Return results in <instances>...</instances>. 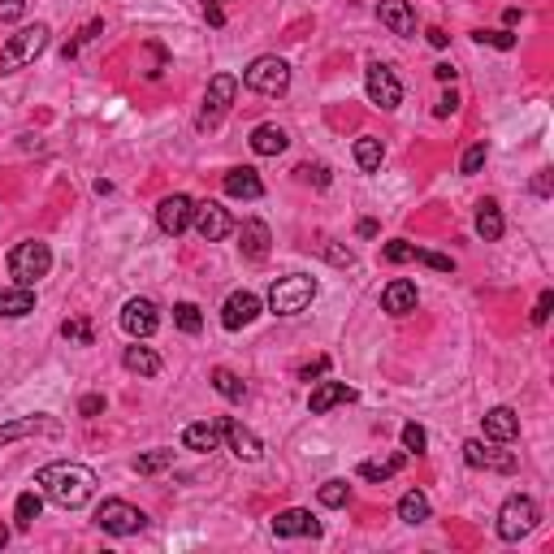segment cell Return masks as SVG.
Returning <instances> with one entry per match:
<instances>
[{"label":"cell","mask_w":554,"mask_h":554,"mask_svg":"<svg viewBox=\"0 0 554 554\" xmlns=\"http://www.w3.org/2000/svg\"><path fill=\"white\" fill-rule=\"evenodd\" d=\"M273 537H320V520H312V511L303 507H291L273 515Z\"/></svg>","instance_id":"cell-18"},{"label":"cell","mask_w":554,"mask_h":554,"mask_svg":"<svg viewBox=\"0 0 554 554\" xmlns=\"http://www.w3.org/2000/svg\"><path fill=\"white\" fill-rule=\"evenodd\" d=\"M96 524L109 537H135L148 524V515L138 511V507H130V502H121V498H109V502H100Z\"/></svg>","instance_id":"cell-7"},{"label":"cell","mask_w":554,"mask_h":554,"mask_svg":"<svg viewBox=\"0 0 554 554\" xmlns=\"http://www.w3.org/2000/svg\"><path fill=\"white\" fill-rule=\"evenodd\" d=\"M550 308H554V291H541V295H537V308H533V325H546V320H550Z\"/></svg>","instance_id":"cell-45"},{"label":"cell","mask_w":554,"mask_h":554,"mask_svg":"<svg viewBox=\"0 0 554 554\" xmlns=\"http://www.w3.org/2000/svg\"><path fill=\"white\" fill-rule=\"evenodd\" d=\"M463 459H468V468H490V473H515V455L507 451H490L485 442H463Z\"/></svg>","instance_id":"cell-17"},{"label":"cell","mask_w":554,"mask_h":554,"mask_svg":"<svg viewBox=\"0 0 554 554\" xmlns=\"http://www.w3.org/2000/svg\"><path fill=\"white\" fill-rule=\"evenodd\" d=\"M485 437H490V442H515V437H520V416H515L511 407L485 412Z\"/></svg>","instance_id":"cell-23"},{"label":"cell","mask_w":554,"mask_h":554,"mask_svg":"<svg viewBox=\"0 0 554 554\" xmlns=\"http://www.w3.org/2000/svg\"><path fill=\"white\" fill-rule=\"evenodd\" d=\"M48 269H53V252H48V243L26 238V243H18V247L9 252V277H14L18 286H35L40 277H48Z\"/></svg>","instance_id":"cell-3"},{"label":"cell","mask_w":554,"mask_h":554,"mask_svg":"<svg viewBox=\"0 0 554 554\" xmlns=\"http://www.w3.org/2000/svg\"><path fill=\"white\" fill-rule=\"evenodd\" d=\"M320 502H325V507H347V502H351V485H347V481H325V485H320Z\"/></svg>","instance_id":"cell-37"},{"label":"cell","mask_w":554,"mask_h":554,"mask_svg":"<svg viewBox=\"0 0 554 554\" xmlns=\"http://www.w3.org/2000/svg\"><path fill=\"white\" fill-rule=\"evenodd\" d=\"M238 96V79L234 74H213L208 82V91H204V109H199V126H217L225 113H230V104Z\"/></svg>","instance_id":"cell-8"},{"label":"cell","mask_w":554,"mask_h":554,"mask_svg":"<svg viewBox=\"0 0 554 554\" xmlns=\"http://www.w3.org/2000/svg\"><path fill=\"white\" fill-rule=\"evenodd\" d=\"M174 325H178L182 334H199V330H204V317H199L196 303H178V308H174Z\"/></svg>","instance_id":"cell-36"},{"label":"cell","mask_w":554,"mask_h":554,"mask_svg":"<svg viewBox=\"0 0 554 554\" xmlns=\"http://www.w3.org/2000/svg\"><path fill=\"white\" fill-rule=\"evenodd\" d=\"M312 299H317V277L291 273V277H277L273 282V291H269V308H273L277 317H299Z\"/></svg>","instance_id":"cell-2"},{"label":"cell","mask_w":554,"mask_h":554,"mask_svg":"<svg viewBox=\"0 0 554 554\" xmlns=\"http://www.w3.org/2000/svg\"><path fill=\"white\" fill-rule=\"evenodd\" d=\"M79 412H82V416H100V412H104V395H87V398L79 403Z\"/></svg>","instance_id":"cell-50"},{"label":"cell","mask_w":554,"mask_h":554,"mask_svg":"<svg viewBox=\"0 0 554 554\" xmlns=\"http://www.w3.org/2000/svg\"><path fill=\"white\" fill-rule=\"evenodd\" d=\"M48 35H53V31H48L43 22H35V26H22L18 35H9V40H5L0 65H5V70H18V65H26V61H35L43 48H48Z\"/></svg>","instance_id":"cell-4"},{"label":"cell","mask_w":554,"mask_h":554,"mask_svg":"<svg viewBox=\"0 0 554 554\" xmlns=\"http://www.w3.org/2000/svg\"><path fill=\"white\" fill-rule=\"evenodd\" d=\"M434 74H437V82H455V70H451V65H434Z\"/></svg>","instance_id":"cell-53"},{"label":"cell","mask_w":554,"mask_h":554,"mask_svg":"<svg viewBox=\"0 0 554 554\" xmlns=\"http://www.w3.org/2000/svg\"><path fill=\"white\" fill-rule=\"evenodd\" d=\"M160 325V308L152 299H130L126 308H121V330L130 338H152Z\"/></svg>","instance_id":"cell-11"},{"label":"cell","mask_w":554,"mask_h":554,"mask_svg":"<svg viewBox=\"0 0 554 554\" xmlns=\"http://www.w3.org/2000/svg\"><path fill=\"white\" fill-rule=\"evenodd\" d=\"M31 434L57 437L61 425L53 420V416H22V420H9V425H0V446H9V442H18V437H31Z\"/></svg>","instance_id":"cell-15"},{"label":"cell","mask_w":554,"mask_h":554,"mask_svg":"<svg viewBox=\"0 0 554 554\" xmlns=\"http://www.w3.org/2000/svg\"><path fill=\"white\" fill-rule=\"evenodd\" d=\"M364 87H368V100L381 104V109H398V104H403V82H398L395 70L381 65V61H373V65L364 70Z\"/></svg>","instance_id":"cell-9"},{"label":"cell","mask_w":554,"mask_h":554,"mask_svg":"<svg viewBox=\"0 0 554 554\" xmlns=\"http://www.w3.org/2000/svg\"><path fill=\"white\" fill-rule=\"evenodd\" d=\"M403 463H407V455H386V459H364V463H359V476H364V481H390V476L398 473V468H403Z\"/></svg>","instance_id":"cell-29"},{"label":"cell","mask_w":554,"mask_h":554,"mask_svg":"<svg viewBox=\"0 0 554 554\" xmlns=\"http://www.w3.org/2000/svg\"><path fill=\"white\" fill-rule=\"evenodd\" d=\"M412 243H403V238H395V243H386V252H381V256L390 260V264H407V260H412Z\"/></svg>","instance_id":"cell-43"},{"label":"cell","mask_w":554,"mask_h":554,"mask_svg":"<svg viewBox=\"0 0 554 554\" xmlns=\"http://www.w3.org/2000/svg\"><path fill=\"white\" fill-rule=\"evenodd\" d=\"M325 368H330V359L320 356V359H312V364H303V368H299V377H303V381H317Z\"/></svg>","instance_id":"cell-49"},{"label":"cell","mask_w":554,"mask_h":554,"mask_svg":"<svg viewBox=\"0 0 554 554\" xmlns=\"http://www.w3.org/2000/svg\"><path fill=\"white\" fill-rule=\"evenodd\" d=\"M100 31H104V22H87V26L79 31V40H74V43H65V53H61V57H65V61H70V57H79V53H82V48H87L91 40H96Z\"/></svg>","instance_id":"cell-39"},{"label":"cell","mask_w":554,"mask_h":554,"mask_svg":"<svg viewBox=\"0 0 554 554\" xmlns=\"http://www.w3.org/2000/svg\"><path fill=\"white\" fill-rule=\"evenodd\" d=\"M325 256L334 260V264H351V252H342V247H330V252H325Z\"/></svg>","instance_id":"cell-52"},{"label":"cell","mask_w":554,"mask_h":554,"mask_svg":"<svg viewBox=\"0 0 554 554\" xmlns=\"http://www.w3.org/2000/svg\"><path fill=\"white\" fill-rule=\"evenodd\" d=\"M377 18H381L386 31H395V35H403V40H412L416 35V14H412L407 0H381V5H377Z\"/></svg>","instance_id":"cell-16"},{"label":"cell","mask_w":554,"mask_h":554,"mask_svg":"<svg viewBox=\"0 0 554 554\" xmlns=\"http://www.w3.org/2000/svg\"><path fill=\"white\" fill-rule=\"evenodd\" d=\"M225 442H230V451H234L243 463H256L260 455H264V446H260V437L247 429V425H238V420H230L225 416Z\"/></svg>","instance_id":"cell-19"},{"label":"cell","mask_w":554,"mask_h":554,"mask_svg":"<svg viewBox=\"0 0 554 554\" xmlns=\"http://www.w3.org/2000/svg\"><path fill=\"white\" fill-rule=\"evenodd\" d=\"M238 238H243V256H247V260H264V256H269V243H273V234H269V225H264V221H243Z\"/></svg>","instance_id":"cell-24"},{"label":"cell","mask_w":554,"mask_h":554,"mask_svg":"<svg viewBox=\"0 0 554 554\" xmlns=\"http://www.w3.org/2000/svg\"><path fill=\"white\" fill-rule=\"evenodd\" d=\"M291 148V135L282 130V126H256L252 130V152L256 157H277V152H286Z\"/></svg>","instance_id":"cell-27"},{"label":"cell","mask_w":554,"mask_h":554,"mask_svg":"<svg viewBox=\"0 0 554 554\" xmlns=\"http://www.w3.org/2000/svg\"><path fill=\"white\" fill-rule=\"evenodd\" d=\"M35 485H40L57 507L79 511V507H87L91 494H96V473H91L87 463H48V468L35 473Z\"/></svg>","instance_id":"cell-1"},{"label":"cell","mask_w":554,"mask_h":554,"mask_svg":"<svg viewBox=\"0 0 554 554\" xmlns=\"http://www.w3.org/2000/svg\"><path fill=\"white\" fill-rule=\"evenodd\" d=\"M225 196H234V199H260L264 196V182H260L256 169H230L225 174Z\"/></svg>","instance_id":"cell-25"},{"label":"cell","mask_w":554,"mask_h":554,"mask_svg":"<svg viewBox=\"0 0 554 554\" xmlns=\"http://www.w3.org/2000/svg\"><path fill=\"white\" fill-rule=\"evenodd\" d=\"M243 82L260 91V96H282L291 87V65L282 57H256L247 70H243Z\"/></svg>","instance_id":"cell-5"},{"label":"cell","mask_w":554,"mask_h":554,"mask_svg":"<svg viewBox=\"0 0 554 554\" xmlns=\"http://www.w3.org/2000/svg\"><path fill=\"white\" fill-rule=\"evenodd\" d=\"M121 364H126L130 373H138V377H157L160 373V356L152 351V347H138V338H135V347H126Z\"/></svg>","instance_id":"cell-28"},{"label":"cell","mask_w":554,"mask_h":554,"mask_svg":"<svg viewBox=\"0 0 554 554\" xmlns=\"http://www.w3.org/2000/svg\"><path fill=\"white\" fill-rule=\"evenodd\" d=\"M537 529V502L524 494H515L502 502V511H498V537L502 541H520V537H529Z\"/></svg>","instance_id":"cell-6"},{"label":"cell","mask_w":554,"mask_h":554,"mask_svg":"<svg viewBox=\"0 0 554 554\" xmlns=\"http://www.w3.org/2000/svg\"><path fill=\"white\" fill-rule=\"evenodd\" d=\"M221 442H225V416L221 420H199V425L182 429V446L186 451H217Z\"/></svg>","instance_id":"cell-13"},{"label":"cell","mask_w":554,"mask_h":554,"mask_svg":"<svg viewBox=\"0 0 554 554\" xmlns=\"http://www.w3.org/2000/svg\"><path fill=\"white\" fill-rule=\"evenodd\" d=\"M260 317V299L252 291H234V295L225 299V308H221V325L225 330H243V325H252Z\"/></svg>","instance_id":"cell-14"},{"label":"cell","mask_w":554,"mask_h":554,"mask_svg":"<svg viewBox=\"0 0 554 554\" xmlns=\"http://www.w3.org/2000/svg\"><path fill=\"white\" fill-rule=\"evenodd\" d=\"M403 446H407L412 455H425V446H429V434H425L420 425H403Z\"/></svg>","instance_id":"cell-41"},{"label":"cell","mask_w":554,"mask_h":554,"mask_svg":"<svg viewBox=\"0 0 554 554\" xmlns=\"http://www.w3.org/2000/svg\"><path fill=\"white\" fill-rule=\"evenodd\" d=\"M191 225H196V234L204 238V243H221V238H230V230H234V221H230V213L221 208V204H196V213H191Z\"/></svg>","instance_id":"cell-10"},{"label":"cell","mask_w":554,"mask_h":554,"mask_svg":"<svg viewBox=\"0 0 554 554\" xmlns=\"http://www.w3.org/2000/svg\"><path fill=\"white\" fill-rule=\"evenodd\" d=\"M40 507H43V498L35 494V490H26V494H18V502H14V524H18L22 533L40 520Z\"/></svg>","instance_id":"cell-31"},{"label":"cell","mask_w":554,"mask_h":554,"mask_svg":"<svg viewBox=\"0 0 554 554\" xmlns=\"http://www.w3.org/2000/svg\"><path fill=\"white\" fill-rule=\"evenodd\" d=\"M213 390H217L221 398H230V403H238V398L247 395V386H243L230 368H217V373H213Z\"/></svg>","instance_id":"cell-35"},{"label":"cell","mask_w":554,"mask_h":554,"mask_svg":"<svg viewBox=\"0 0 554 554\" xmlns=\"http://www.w3.org/2000/svg\"><path fill=\"white\" fill-rule=\"evenodd\" d=\"M26 14V0H0V22H18Z\"/></svg>","instance_id":"cell-46"},{"label":"cell","mask_w":554,"mask_h":554,"mask_svg":"<svg viewBox=\"0 0 554 554\" xmlns=\"http://www.w3.org/2000/svg\"><path fill=\"white\" fill-rule=\"evenodd\" d=\"M381 308H386L390 317H407V312H416V282L395 277V282L381 291Z\"/></svg>","instance_id":"cell-22"},{"label":"cell","mask_w":554,"mask_h":554,"mask_svg":"<svg viewBox=\"0 0 554 554\" xmlns=\"http://www.w3.org/2000/svg\"><path fill=\"white\" fill-rule=\"evenodd\" d=\"M5 541H9V533H5V529H0V546H5Z\"/></svg>","instance_id":"cell-54"},{"label":"cell","mask_w":554,"mask_h":554,"mask_svg":"<svg viewBox=\"0 0 554 554\" xmlns=\"http://www.w3.org/2000/svg\"><path fill=\"white\" fill-rule=\"evenodd\" d=\"M165 468H174V451H148V455L135 459V473L138 476H157Z\"/></svg>","instance_id":"cell-34"},{"label":"cell","mask_w":554,"mask_h":554,"mask_svg":"<svg viewBox=\"0 0 554 554\" xmlns=\"http://www.w3.org/2000/svg\"><path fill=\"white\" fill-rule=\"evenodd\" d=\"M381 157H386V148H381V138H373V135L356 138V165H359V169H364V174H373L377 165H381Z\"/></svg>","instance_id":"cell-32"},{"label":"cell","mask_w":554,"mask_h":554,"mask_svg":"<svg viewBox=\"0 0 554 554\" xmlns=\"http://www.w3.org/2000/svg\"><path fill=\"white\" fill-rule=\"evenodd\" d=\"M425 35H429V43H434V48H446V43H451V35H446L442 26H429Z\"/></svg>","instance_id":"cell-51"},{"label":"cell","mask_w":554,"mask_h":554,"mask_svg":"<svg viewBox=\"0 0 554 554\" xmlns=\"http://www.w3.org/2000/svg\"><path fill=\"white\" fill-rule=\"evenodd\" d=\"M61 338L65 342H79V347H91L96 342V330L87 317H74V320H61Z\"/></svg>","instance_id":"cell-33"},{"label":"cell","mask_w":554,"mask_h":554,"mask_svg":"<svg viewBox=\"0 0 554 554\" xmlns=\"http://www.w3.org/2000/svg\"><path fill=\"white\" fill-rule=\"evenodd\" d=\"M476 43H490V48H498V53H511L515 35L511 31H476Z\"/></svg>","instance_id":"cell-40"},{"label":"cell","mask_w":554,"mask_h":554,"mask_svg":"<svg viewBox=\"0 0 554 554\" xmlns=\"http://www.w3.org/2000/svg\"><path fill=\"white\" fill-rule=\"evenodd\" d=\"M351 398H356V390H351V386H342V381H317V390L308 395V412L325 416L330 407H338V403H351Z\"/></svg>","instance_id":"cell-20"},{"label":"cell","mask_w":554,"mask_h":554,"mask_svg":"<svg viewBox=\"0 0 554 554\" xmlns=\"http://www.w3.org/2000/svg\"><path fill=\"white\" fill-rule=\"evenodd\" d=\"M295 174H299L303 182H317V186H330V169H325V165H299Z\"/></svg>","instance_id":"cell-44"},{"label":"cell","mask_w":554,"mask_h":554,"mask_svg":"<svg viewBox=\"0 0 554 554\" xmlns=\"http://www.w3.org/2000/svg\"><path fill=\"white\" fill-rule=\"evenodd\" d=\"M398 520H403V524H425V520H429V498L420 494V490L403 494L398 498Z\"/></svg>","instance_id":"cell-30"},{"label":"cell","mask_w":554,"mask_h":554,"mask_svg":"<svg viewBox=\"0 0 554 554\" xmlns=\"http://www.w3.org/2000/svg\"><path fill=\"white\" fill-rule=\"evenodd\" d=\"M412 260L429 264V269H437V273H451V269H455V260H451V256H437V252H420V247L412 252Z\"/></svg>","instance_id":"cell-42"},{"label":"cell","mask_w":554,"mask_h":554,"mask_svg":"<svg viewBox=\"0 0 554 554\" xmlns=\"http://www.w3.org/2000/svg\"><path fill=\"white\" fill-rule=\"evenodd\" d=\"M455 109H459V96H455V91H446V96H442V100L434 104V113H437V118H451Z\"/></svg>","instance_id":"cell-48"},{"label":"cell","mask_w":554,"mask_h":554,"mask_svg":"<svg viewBox=\"0 0 554 554\" xmlns=\"http://www.w3.org/2000/svg\"><path fill=\"white\" fill-rule=\"evenodd\" d=\"M507 230V221H502V208H498L494 199H481L476 204V234L485 238V243H498Z\"/></svg>","instance_id":"cell-26"},{"label":"cell","mask_w":554,"mask_h":554,"mask_svg":"<svg viewBox=\"0 0 554 554\" xmlns=\"http://www.w3.org/2000/svg\"><path fill=\"white\" fill-rule=\"evenodd\" d=\"M485 157H490V148H485V143H473V148L463 152V160H459V174H468V178H473V174H481Z\"/></svg>","instance_id":"cell-38"},{"label":"cell","mask_w":554,"mask_h":554,"mask_svg":"<svg viewBox=\"0 0 554 554\" xmlns=\"http://www.w3.org/2000/svg\"><path fill=\"white\" fill-rule=\"evenodd\" d=\"M225 5H230V0H208V5H204V18H208V26H221V22H225Z\"/></svg>","instance_id":"cell-47"},{"label":"cell","mask_w":554,"mask_h":554,"mask_svg":"<svg viewBox=\"0 0 554 554\" xmlns=\"http://www.w3.org/2000/svg\"><path fill=\"white\" fill-rule=\"evenodd\" d=\"M191 213H196V204L186 196H165L160 199V208H157V225L165 230V234H174L178 238L186 225H191Z\"/></svg>","instance_id":"cell-12"},{"label":"cell","mask_w":554,"mask_h":554,"mask_svg":"<svg viewBox=\"0 0 554 554\" xmlns=\"http://www.w3.org/2000/svg\"><path fill=\"white\" fill-rule=\"evenodd\" d=\"M35 312V291L31 286H0V317L5 320H18V317H31Z\"/></svg>","instance_id":"cell-21"}]
</instances>
